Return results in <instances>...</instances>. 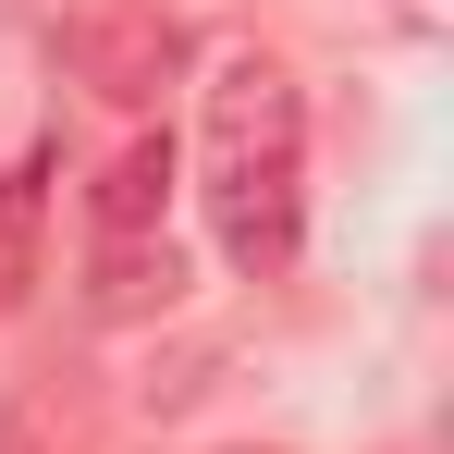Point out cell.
<instances>
[{"label":"cell","mask_w":454,"mask_h":454,"mask_svg":"<svg viewBox=\"0 0 454 454\" xmlns=\"http://www.w3.org/2000/svg\"><path fill=\"white\" fill-rule=\"evenodd\" d=\"M37 209H50V160H12L0 172V307L37 283Z\"/></svg>","instance_id":"cell-4"},{"label":"cell","mask_w":454,"mask_h":454,"mask_svg":"<svg viewBox=\"0 0 454 454\" xmlns=\"http://www.w3.org/2000/svg\"><path fill=\"white\" fill-rule=\"evenodd\" d=\"M307 222V98L270 50L209 74V233L233 270H283Z\"/></svg>","instance_id":"cell-1"},{"label":"cell","mask_w":454,"mask_h":454,"mask_svg":"<svg viewBox=\"0 0 454 454\" xmlns=\"http://www.w3.org/2000/svg\"><path fill=\"white\" fill-rule=\"evenodd\" d=\"M172 184H184V160H172V136H136V148L98 172V246H160V209H172Z\"/></svg>","instance_id":"cell-3"},{"label":"cell","mask_w":454,"mask_h":454,"mask_svg":"<svg viewBox=\"0 0 454 454\" xmlns=\"http://www.w3.org/2000/svg\"><path fill=\"white\" fill-rule=\"evenodd\" d=\"M62 50H74V74L98 86V98H160V74H172V25H160L148 0H86L74 25H62Z\"/></svg>","instance_id":"cell-2"}]
</instances>
